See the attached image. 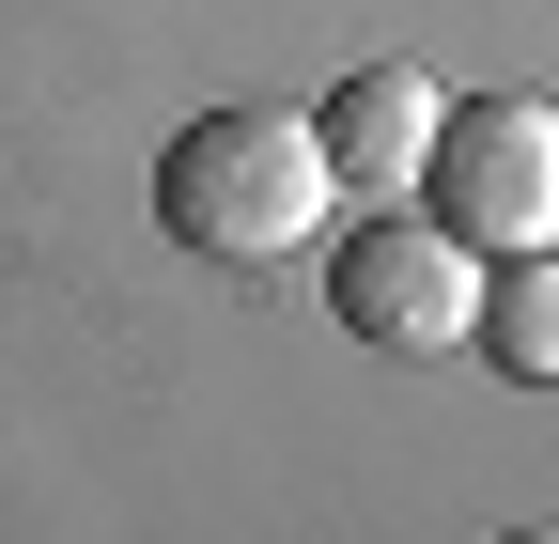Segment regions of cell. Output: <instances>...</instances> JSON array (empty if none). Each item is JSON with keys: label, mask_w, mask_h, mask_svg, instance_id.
<instances>
[{"label": "cell", "mask_w": 559, "mask_h": 544, "mask_svg": "<svg viewBox=\"0 0 559 544\" xmlns=\"http://www.w3.org/2000/svg\"><path fill=\"white\" fill-rule=\"evenodd\" d=\"M466 343L498 358L513 389H559V249H498V281H481Z\"/></svg>", "instance_id": "obj_5"}, {"label": "cell", "mask_w": 559, "mask_h": 544, "mask_svg": "<svg viewBox=\"0 0 559 544\" xmlns=\"http://www.w3.org/2000/svg\"><path fill=\"white\" fill-rule=\"evenodd\" d=\"M326 202H342V172L311 141V109H202V125H171V156H156V234L218 249V264L311 249Z\"/></svg>", "instance_id": "obj_1"}, {"label": "cell", "mask_w": 559, "mask_h": 544, "mask_svg": "<svg viewBox=\"0 0 559 544\" xmlns=\"http://www.w3.org/2000/svg\"><path fill=\"white\" fill-rule=\"evenodd\" d=\"M436 109H451V94L419 79V62H358V79L311 109V141H326V172L358 187V202H404L419 156H436Z\"/></svg>", "instance_id": "obj_4"}, {"label": "cell", "mask_w": 559, "mask_h": 544, "mask_svg": "<svg viewBox=\"0 0 559 544\" xmlns=\"http://www.w3.org/2000/svg\"><path fill=\"white\" fill-rule=\"evenodd\" d=\"M326 311L342 343L373 358H466V311H481V249L404 218V202H373L358 234H326Z\"/></svg>", "instance_id": "obj_3"}, {"label": "cell", "mask_w": 559, "mask_h": 544, "mask_svg": "<svg viewBox=\"0 0 559 544\" xmlns=\"http://www.w3.org/2000/svg\"><path fill=\"white\" fill-rule=\"evenodd\" d=\"M419 218L466 234V249H559V109H544V94H466V109H436Z\"/></svg>", "instance_id": "obj_2"}, {"label": "cell", "mask_w": 559, "mask_h": 544, "mask_svg": "<svg viewBox=\"0 0 559 544\" xmlns=\"http://www.w3.org/2000/svg\"><path fill=\"white\" fill-rule=\"evenodd\" d=\"M498 544H559V529H498Z\"/></svg>", "instance_id": "obj_6"}]
</instances>
